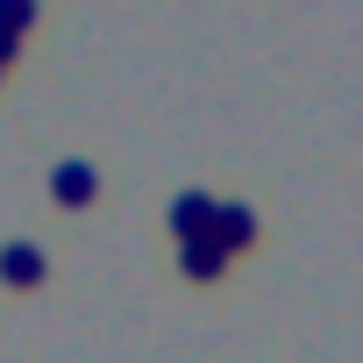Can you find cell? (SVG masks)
Listing matches in <instances>:
<instances>
[{
    "label": "cell",
    "instance_id": "obj_1",
    "mask_svg": "<svg viewBox=\"0 0 363 363\" xmlns=\"http://www.w3.org/2000/svg\"><path fill=\"white\" fill-rule=\"evenodd\" d=\"M221 250H250L257 242V214L250 207H214V228H207Z\"/></svg>",
    "mask_w": 363,
    "mask_h": 363
},
{
    "label": "cell",
    "instance_id": "obj_2",
    "mask_svg": "<svg viewBox=\"0 0 363 363\" xmlns=\"http://www.w3.org/2000/svg\"><path fill=\"white\" fill-rule=\"evenodd\" d=\"M171 228H178V235H207V228H214V200H207V193H186V200L171 207Z\"/></svg>",
    "mask_w": 363,
    "mask_h": 363
},
{
    "label": "cell",
    "instance_id": "obj_3",
    "mask_svg": "<svg viewBox=\"0 0 363 363\" xmlns=\"http://www.w3.org/2000/svg\"><path fill=\"white\" fill-rule=\"evenodd\" d=\"M221 264H228V250L214 235H186V271L193 278H221Z\"/></svg>",
    "mask_w": 363,
    "mask_h": 363
},
{
    "label": "cell",
    "instance_id": "obj_4",
    "mask_svg": "<svg viewBox=\"0 0 363 363\" xmlns=\"http://www.w3.org/2000/svg\"><path fill=\"white\" fill-rule=\"evenodd\" d=\"M57 200H65V207H86V200H93V171H86V164H65V171H57Z\"/></svg>",
    "mask_w": 363,
    "mask_h": 363
},
{
    "label": "cell",
    "instance_id": "obj_5",
    "mask_svg": "<svg viewBox=\"0 0 363 363\" xmlns=\"http://www.w3.org/2000/svg\"><path fill=\"white\" fill-rule=\"evenodd\" d=\"M0 271H8L15 285H36V278H43V257H36V250H8V257H0Z\"/></svg>",
    "mask_w": 363,
    "mask_h": 363
},
{
    "label": "cell",
    "instance_id": "obj_6",
    "mask_svg": "<svg viewBox=\"0 0 363 363\" xmlns=\"http://www.w3.org/2000/svg\"><path fill=\"white\" fill-rule=\"evenodd\" d=\"M0 22H15V29H22V22H29V0H0Z\"/></svg>",
    "mask_w": 363,
    "mask_h": 363
}]
</instances>
